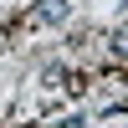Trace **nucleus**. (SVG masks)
Masks as SVG:
<instances>
[{"mask_svg":"<svg viewBox=\"0 0 128 128\" xmlns=\"http://www.w3.org/2000/svg\"><path fill=\"white\" fill-rule=\"evenodd\" d=\"M56 20H67V0H41L31 10V26H56Z\"/></svg>","mask_w":128,"mask_h":128,"instance_id":"f257e3e1","label":"nucleus"}]
</instances>
